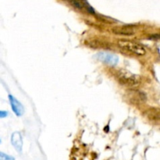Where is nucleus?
I'll return each instance as SVG.
<instances>
[{
  "instance_id": "nucleus-1",
  "label": "nucleus",
  "mask_w": 160,
  "mask_h": 160,
  "mask_svg": "<svg viewBox=\"0 0 160 160\" xmlns=\"http://www.w3.org/2000/svg\"><path fill=\"white\" fill-rule=\"evenodd\" d=\"M117 77L119 81L122 84L126 86L134 87L140 84L141 77L137 74L131 73V71L125 69H120L117 71Z\"/></svg>"
},
{
  "instance_id": "nucleus-2",
  "label": "nucleus",
  "mask_w": 160,
  "mask_h": 160,
  "mask_svg": "<svg viewBox=\"0 0 160 160\" xmlns=\"http://www.w3.org/2000/svg\"><path fill=\"white\" fill-rule=\"evenodd\" d=\"M118 45L120 48L131 52L138 56H144L146 53V49L143 45L132 41L120 40L118 41Z\"/></svg>"
},
{
  "instance_id": "nucleus-3",
  "label": "nucleus",
  "mask_w": 160,
  "mask_h": 160,
  "mask_svg": "<svg viewBox=\"0 0 160 160\" xmlns=\"http://www.w3.org/2000/svg\"><path fill=\"white\" fill-rule=\"evenodd\" d=\"M95 58L98 60L103 62V63L112 66V67L117 65L119 62V57L117 55L109 52H101L97 53Z\"/></svg>"
},
{
  "instance_id": "nucleus-4",
  "label": "nucleus",
  "mask_w": 160,
  "mask_h": 160,
  "mask_svg": "<svg viewBox=\"0 0 160 160\" xmlns=\"http://www.w3.org/2000/svg\"><path fill=\"white\" fill-rule=\"evenodd\" d=\"M9 101L14 114L17 116V117H21L23 114V112H24V108H23V105L15 97H13L11 95H9Z\"/></svg>"
},
{
  "instance_id": "nucleus-5",
  "label": "nucleus",
  "mask_w": 160,
  "mask_h": 160,
  "mask_svg": "<svg viewBox=\"0 0 160 160\" xmlns=\"http://www.w3.org/2000/svg\"><path fill=\"white\" fill-rule=\"evenodd\" d=\"M11 142L15 149L18 152H21L22 148H23V139H22V135L20 132H14L12 134Z\"/></svg>"
},
{
  "instance_id": "nucleus-6",
  "label": "nucleus",
  "mask_w": 160,
  "mask_h": 160,
  "mask_svg": "<svg viewBox=\"0 0 160 160\" xmlns=\"http://www.w3.org/2000/svg\"><path fill=\"white\" fill-rule=\"evenodd\" d=\"M113 32L117 34H121V35H132L134 34L131 30L126 29V28H123V29H115Z\"/></svg>"
},
{
  "instance_id": "nucleus-7",
  "label": "nucleus",
  "mask_w": 160,
  "mask_h": 160,
  "mask_svg": "<svg viewBox=\"0 0 160 160\" xmlns=\"http://www.w3.org/2000/svg\"><path fill=\"white\" fill-rule=\"evenodd\" d=\"M0 160H15V159L12 156L0 152Z\"/></svg>"
},
{
  "instance_id": "nucleus-8",
  "label": "nucleus",
  "mask_w": 160,
  "mask_h": 160,
  "mask_svg": "<svg viewBox=\"0 0 160 160\" xmlns=\"http://www.w3.org/2000/svg\"><path fill=\"white\" fill-rule=\"evenodd\" d=\"M70 2H71V4L73 5L74 7H76L77 9H81L83 8L82 5H81V3L79 1H78V0H70Z\"/></svg>"
},
{
  "instance_id": "nucleus-9",
  "label": "nucleus",
  "mask_w": 160,
  "mask_h": 160,
  "mask_svg": "<svg viewBox=\"0 0 160 160\" xmlns=\"http://www.w3.org/2000/svg\"><path fill=\"white\" fill-rule=\"evenodd\" d=\"M8 116V112L7 111H3L0 110V118H5Z\"/></svg>"
},
{
  "instance_id": "nucleus-10",
  "label": "nucleus",
  "mask_w": 160,
  "mask_h": 160,
  "mask_svg": "<svg viewBox=\"0 0 160 160\" xmlns=\"http://www.w3.org/2000/svg\"><path fill=\"white\" fill-rule=\"evenodd\" d=\"M0 142H1V140H0Z\"/></svg>"
}]
</instances>
